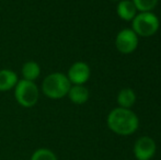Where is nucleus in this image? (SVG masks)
I'll list each match as a JSON object with an SVG mask.
<instances>
[{
  "label": "nucleus",
  "mask_w": 161,
  "mask_h": 160,
  "mask_svg": "<svg viewBox=\"0 0 161 160\" xmlns=\"http://www.w3.org/2000/svg\"><path fill=\"white\" fill-rule=\"evenodd\" d=\"M90 67L85 62H76L68 69L67 77L71 85H85L90 78Z\"/></svg>",
  "instance_id": "0eeeda50"
},
{
  "label": "nucleus",
  "mask_w": 161,
  "mask_h": 160,
  "mask_svg": "<svg viewBox=\"0 0 161 160\" xmlns=\"http://www.w3.org/2000/svg\"><path fill=\"white\" fill-rule=\"evenodd\" d=\"M115 45L117 51L122 54H130L137 48L138 36L130 29H124L116 35Z\"/></svg>",
  "instance_id": "39448f33"
},
{
  "label": "nucleus",
  "mask_w": 161,
  "mask_h": 160,
  "mask_svg": "<svg viewBox=\"0 0 161 160\" xmlns=\"http://www.w3.org/2000/svg\"><path fill=\"white\" fill-rule=\"evenodd\" d=\"M14 98L23 108H33L40 99V90L34 81L21 79L14 87Z\"/></svg>",
  "instance_id": "7ed1b4c3"
},
{
  "label": "nucleus",
  "mask_w": 161,
  "mask_h": 160,
  "mask_svg": "<svg viewBox=\"0 0 161 160\" xmlns=\"http://www.w3.org/2000/svg\"><path fill=\"white\" fill-rule=\"evenodd\" d=\"M157 146L151 137L142 136L134 145V156L137 160H150L155 156Z\"/></svg>",
  "instance_id": "423d86ee"
},
{
  "label": "nucleus",
  "mask_w": 161,
  "mask_h": 160,
  "mask_svg": "<svg viewBox=\"0 0 161 160\" xmlns=\"http://www.w3.org/2000/svg\"><path fill=\"white\" fill-rule=\"evenodd\" d=\"M136 9L140 12H150L158 3V0H131Z\"/></svg>",
  "instance_id": "4468645a"
},
{
  "label": "nucleus",
  "mask_w": 161,
  "mask_h": 160,
  "mask_svg": "<svg viewBox=\"0 0 161 160\" xmlns=\"http://www.w3.org/2000/svg\"><path fill=\"white\" fill-rule=\"evenodd\" d=\"M133 31L137 36L149 37L156 34L160 25L159 19L153 12H140L133 20Z\"/></svg>",
  "instance_id": "20e7f679"
},
{
  "label": "nucleus",
  "mask_w": 161,
  "mask_h": 160,
  "mask_svg": "<svg viewBox=\"0 0 161 160\" xmlns=\"http://www.w3.org/2000/svg\"><path fill=\"white\" fill-rule=\"evenodd\" d=\"M106 123L112 132L122 136L134 134L139 126L137 115L131 110L124 108H116L112 110L108 113Z\"/></svg>",
  "instance_id": "f257e3e1"
},
{
  "label": "nucleus",
  "mask_w": 161,
  "mask_h": 160,
  "mask_svg": "<svg viewBox=\"0 0 161 160\" xmlns=\"http://www.w3.org/2000/svg\"><path fill=\"white\" fill-rule=\"evenodd\" d=\"M18 76L11 69H1L0 70V91H9L14 89L15 85L18 83Z\"/></svg>",
  "instance_id": "1a4fd4ad"
},
{
  "label": "nucleus",
  "mask_w": 161,
  "mask_h": 160,
  "mask_svg": "<svg viewBox=\"0 0 161 160\" xmlns=\"http://www.w3.org/2000/svg\"><path fill=\"white\" fill-rule=\"evenodd\" d=\"M71 83L67 75L62 73H53L45 77L42 82V92L49 99L58 100L68 94Z\"/></svg>",
  "instance_id": "f03ea898"
},
{
  "label": "nucleus",
  "mask_w": 161,
  "mask_h": 160,
  "mask_svg": "<svg viewBox=\"0 0 161 160\" xmlns=\"http://www.w3.org/2000/svg\"><path fill=\"white\" fill-rule=\"evenodd\" d=\"M136 102V94L129 88L121 90L117 94V103L119 104V108L124 109H129L131 108Z\"/></svg>",
  "instance_id": "f8f14e48"
},
{
  "label": "nucleus",
  "mask_w": 161,
  "mask_h": 160,
  "mask_svg": "<svg viewBox=\"0 0 161 160\" xmlns=\"http://www.w3.org/2000/svg\"><path fill=\"white\" fill-rule=\"evenodd\" d=\"M22 79H25L29 81H35L41 75V67L36 62L33 60H28L24 63L21 69Z\"/></svg>",
  "instance_id": "9b49d317"
},
{
  "label": "nucleus",
  "mask_w": 161,
  "mask_h": 160,
  "mask_svg": "<svg viewBox=\"0 0 161 160\" xmlns=\"http://www.w3.org/2000/svg\"><path fill=\"white\" fill-rule=\"evenodd\" d=\"M31 160H58L55 152L48 148H38L32 154Z\"/></svg>",
  "instance_id": "ddd939ff"
},
{
  "label": "nucleus",
  "mask_w": 161,
  "mask_h": 160,
  "mask_svg": "<svg viewBox=\"0 0 161 160\" xmlns=\"http://www.w3.org/2000/svg\"><path fill=\"white\" fill-rule=\"evenodd\" d=\"M116 12L121 19L125 20V21H131L136 17L137 9L131 0H119Z\"/></svg>",
  "instance_id": "9d476101"
},
{
  "label": "nucleus",
  "mask_w": 161,
  "mask_h": 160,
  "mask_svg": "<svg viewBox=\"0 0 161 160\" xmlns=\"http://www.w3.org/2000/svg\"><path fill=\"white\" fill-rule=\"evenodd\" d=\"M67 96L75 104H83L89 99V90L83 85H72Z\"/></svg>",
  "instance_id": "6e6552de"
},
{
  "label": "nucleus",
  "mask_w": 161,
  "mask_h": 160,
  "mask_svg": "<svg viewBox=\"0 0 161 160\" xmlns=\"http://www.w3.org/2000/svg\"><path fill=\"white\" fill-rule=\"evenodd\" d=\"M113 1H119V0H113Z\"/></svg>",
  "instance_id": "2eb2a0df"
}]
</instances>
